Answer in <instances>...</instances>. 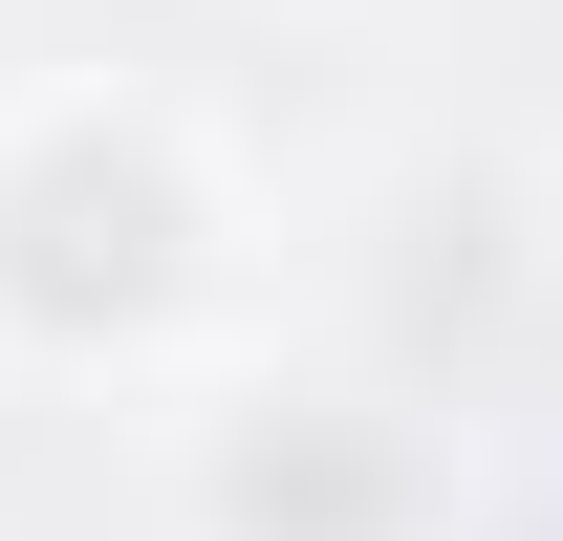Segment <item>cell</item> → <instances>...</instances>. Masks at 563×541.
<instances>
[{
	"label": "cell",
	"mask_w": 563,
	"mask_h": 541,
	"mask_svg": "<svg viewBox=\"0 0 563 541\" xmlns=\"http://www.w3.org/2000/svg\"><path fill=\"white\" fill-rule=\"evenodd\" d=\"M0 281L44 303V325H152L174 281H196V217H174V174L109 131H44L22 174H0Z\"/></svg>",
	"instance_id": "obj_1"
}]
</instances>
